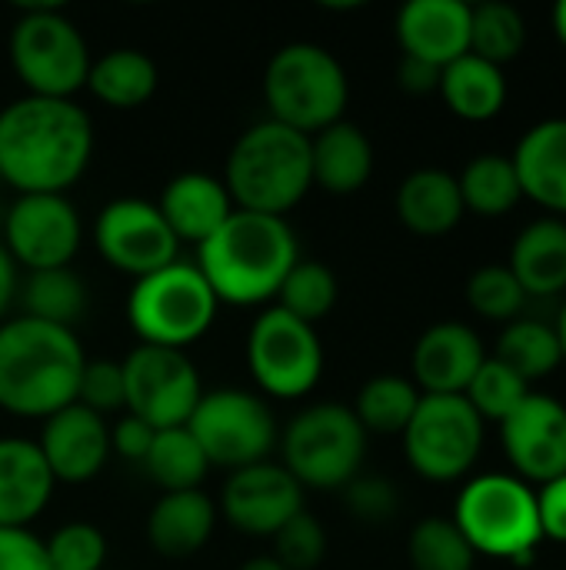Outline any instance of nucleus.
<instances>
[{"mask_svg": "<svg viewBox=\"0 0 566 570\" xmlns=\"http://www.w3.org/2000/svg\"><path fill=\"white\" fill-rule=\"evenodd\" d=\"M93 124L77 100L17 97L0 110V184L20 194H67L90 167Z\"/></svg>", "mask_w": 566, "mask_h": 570, "instance_id": "nucleus-1", "label": "nucleus"}, {"mask_svg": "<svg viewBox=\"0 0 566 570\" xmlns=\"http://www.w3.org/2000/svg\"><path fill=\"white\" fill-rule=\"evenodd\" d=\"M297 261L300 244L287 217L234 210L224 227L197 247L193 264L220 304L260 307L277 301Z\"/></svg>", "mask_w": 566, "mask_h": 570, "instance_id": "nucleus-2", "label": "nucleus"}, {"mask_svg": "<svg viewBox=\"0 0 566 570\" xmlns=\"http://www.w3.org/2000/svg\"><path fill=\"white\" fill-rule=\"evenodd\" d=\"M87 354L77 331L27 314L0 324V411L13 417H53L77 404Z\"/></svg>", "mask_w": 566, "mask_h": 570, "instance_id": "nucleus-3", "label": "nucleus"}, {"mask_svg": "<svg viewBox=\"0 0 566 570\" xmlns=\"http://www.w3.org/2000/svg\"><path fill=\"white\" fill-rule=\"evenodd\" d=\"M220 180L237 210L287 217L314 187L310 137L270 117L257 120L234 140Z\"/></svg>", "mask_w": 566, "mask_h": 570, "instance_id": "nucleus-4", "label": "nucleus"}, {"mask_svg": "<svg viewBox=\"0 0 566 570\" xmlns=\"http://www.w3.org/2000/svg\"><path fill=\"white\" fill-rule=\"evenodd\" d=\"M264 100L270 120L314 137L324 127L344 120L350 100V80L344 63L327 47L310 40H294L284 43L267 60Z\"/></svg>", "mask_w": 566, "mask_h": 570, "instance_id": "nucleus-5", "label": "nucleus"}, {"mask_svg": "<svg viewBox=\"0 0 566 570\" xmlns=\"http://www.w3.org/2000/svg\"><path fill=\"white\" fill-rule=\"evenodd\" d=\"M10 67L30 97L73 100L87 90L90 47L80 27L50 3L23 7L10 27Z\"/></svg>", "mask_w": 566, "mask_h": 570, "instance_id": "nucleus-6", "label": "nucleus"}, {"mask_svg": "<svg viewBox=\"0 0 566 570\" xmlns=\"http://www.w3.org/2000/svg\"><path fill=\"white\" fill-rule=\"evenodd\" d=\"M277 441L280 464L304 491H344L360 474L370 438L347 404L320 401L304 407Z\"/></svg>", "mask_w": 566, "mask_h": 570, "instance_id": "nucleus-7", "label": "nucleus"}, {"mask_svg": "<svg viewBox=\"0 0 566 570\" xmlns=\"http://www.w3.org/2000/svg\"><path fill=\"white\" fill-rule=\"evenodd\" d=\"M220 301L190 261H173L170 267L133 281L127 294V324L150 347L187 351L217 321Z\"/></svg>", "mask_w": 566, "mask_h": 570, "instance_id": "nucleus-8", "label": "nucleus"}, {"mask_svg": "<svg viewBox=\"0 0 566 570\" xmlns=\"http://www.w3.org/2000/svg\"><path fill=\"white\" fill-rule=\"evenodd\" d=\"M454 524L474 548V554L530 564L544 541L537 494L530 484L510 474H484L470 481L457 498Z\"/></svg>", "mask_w": 566, "mask_h": 570, "instance_id": "nucleus-9", "label": "nucleus"}, {"mask_svg": "<svg viewBox=\"0 0 566 570\" xmlns=\"http://www.w3.org/2000/svg\"><path fill=\"white\" fill-rule=\"evenodd\" d=\"M187 431L207 454L210 468L227 471L270 461V451L280 438L270 404L260 394L240 387L203 391L187 421Z\"/></svg>", "mask_w": 566, "mask_h": 570, "instance_id": "nucleus-10", "label": "nucleus"}, {"mask_svg": "<svg viewBox=\"0 0 566 570\" xmlns=\"http://www.w3.org/2000/svg\"><path fill=\"white\" fill-rule=\"evenodd\" d=\"M404 438L407 464L434 484L460 481L480 458L484 421L464 394H424Z\"/></svg>", "mask_w": 566, "mask_h": 570, "instance_id": "nucleus-11", "label": "nucleus"}, {"mask_svg": "<svg viewBox=\"0 0 566 570\" xmlns=\"http://www.w3.org/2000/svg\"><path fill=\"white\" fill-rule=\"evenodd\" d=\"M247 367L260 387V397H277V401L307 397L324 374V344L317 327L270 304L250 324Z\"/></svg>", "mask_w": 566, "mask_h": 570, "instance_id": "nucleus-12", "label": "nucleus"}, {"mask_svg": "<svg viewBox=\"0 0 566 570\" xmlns=\"http://www.w3.org/2000/svg\"><path fill=\"white\" fill-rule=\"evenodd\" d=\"M120 367L127 387L123 411L140 417L153 431L183 428L203 397L197 364L190 361L187 351L140 344L120 361Z\"/></svg>", "mask_w": 566, "mask_h": 570, "instance_id": "nucleus-13", "label": "nucleus"}, {"mask_svg": "<svg viewBox=\"0 0 566 570\" xmlns=\"http://www.w3.org/2000/svg\"><path fill=\"white\" fill-rule=\"evenodd\" d=\"M93 247L110 267L133 281L180 261V240L167 227L163 214L157 204L140 197H117L100 207L93 220Z\"/></svg>", "mask_w": 566, "mask_h": 570, "instance_id": "nucleus-14", "label": "nucleus"}, {"mask_svg": "<svg viewBox=\"0 0 566 570\" xmlns=\"http://www.w3.org/2000/svg\"><path fill=\"white\" fill-rule=\"evenodd\" d=\"M83 240V224L67 194H20L3 217V250L17 267H70Z\"/></svg>", "mask_w": 566, "mask_h": 570, "instance_id": "nucleus-15", "label": "nucleus"}, {"mask_svg": "<svg viewBox=\"0 0 566 570\" xmlns=\"http://www.w3.org/2000/svg\"><path fill=\"white\" fill-rule=\"evenodd\" d=\"M304 511V488L277 461H260L230 471L220 491V514L247 538H274L294 514Z\"/></svg>", "mask_w": 566, "mask_h": 570, "instance_id": "nucleus-16", "label": "nucleus"}, {"mask_svg": "<svg viewBox=\"0 0 566 570\" xmlns=\"http://www.w3.org/2000/svg\"><path fill=\"white\" fill-rule=\"evenodd\" d=\"M504 451L520 481L550 484L566 474V407L550 394H527L500 424Z\"/></svg>", "mask_w": 566, "mask_h": 570, "instance_id": "nucleus-17", "label": "nucleus"}, {"mask_svg": "<svg viewBox=\"0 0 566 570\" xmlns=\"http://www.w3.org/2000/svg\"><path fill=\"white\" fill-rule=\"evenodd\" d=\"M37 448L57 484H87L110 461V428L100 414L70 404L43 421Z\"/></svg>", "mask_w": 566, "mask_h": 570, "instance_id": "nucleus-18", "label": "nucleus"}, {"mask_svg": "<svg viewBox=\"0 0 566 570\" xmlns=\"http://www.w3.org/2000/svg\"><path fill=\"white\" fill-rule=\"evenodd\" d=\"M487 361L477 331L460 321H440L427 327L414 347L410 367L420 394H464Z\"/></svg>", "mask_w": 566, "mask_h": 570, "instance_id": "nucleus-19", "label": "nucleus"}, {"mask_svg": "<svg viewBox=\"0 0 566 570\" xmlns=\"http://www.w3.org/2000/svg\"><path fill=\"white\" fill-rule=\"evenodd\" d=\"M404 57L447 67L470 53V7L464 0H410L397 13Z\"/></svg>", "mask_w": 566, "mask_h": 570, "instance_id": "nucleus-20", "label": "nucleus"}, {"mask_svg": "<svg viewBox=\"0 0 566 570\" xmlns=\"http://www.w3.org/2000/svg\"><path fill=\"white\" fill-rule=\"evenodd\" d=\"M53 474L27 438H0V528L30 531L53 498Z\"/></svg>", "mask_w": 566, "mask_h": 570, "instance_id": "nucleus-21", "label": "nucleus"}, {"mask_svg": "<svg viewBox=\"0 0 566 570\" xmlns=\"http://www.w3.org/2000/svg\"><path fill=\"white\" fill-rule=\"evenodd\" d=\"M157 210L180 244L200 247L210 234L224 227V220L237 210L224 180L203 170H183L167 180Z\"/></svg>", "mask_w": 566, "mask_h": 570, "instance_id": "nucleus-22", "label": "nucleus"}, {"mask_svg": "<svg viewBox=\"0 0 566 570\" xmlns=\"http://www.w3.org/2000/svg\"><path fill=\"white\" fill-rule=\"evenodd\" d=\"M510 160L517 167L524 197L554 214H566V117L534 124L520 137Z\"/></svg>", "mask_w": 566, "mask_h": 570, "instance_id": "nucleus-23", "label": "nucleus"}, {"mask_svg": "<svg viewBox=\"0 0 566 570\" xmlns=\"http://www.w3.org/2000/svg\"><path fill=\"white\" fill-rule=\"evenodd\" d=\"M310 170L314 187L334 197H350L364 190L374 174V144L357 124L337 120L310 137Z\"/></svg>", "mask_w": 566, "mask_h": 570, "instance_id": "nucleus-24", "label": "nucleus"}, {"mask_svg": "<svg viewBox=\"0 0 566 570\" xmlns=\"http://www.w3.org/2000/svg\"><path fill=\"white\" fill-rule=\"evenodd\" d=\"M217 528V504L203 491L160 494L147 518V541L163 558L197 554Z\"/></svg>", "mask_w": 566, "mask_h": 570, "instance_id": "nucleus-25", "label": "nucleus"}, {"mask_svg": "<svg viewBox=\"0 0 566 570\" xmlns=\"http://www.w3.org/2000/svg\"><path fill=\"white\" fill-rule=\"evenodd\" d=\"M464 214L467 210H464L460 184L447 170L424 167L407 174L397 187V217L407 230L420 237L450 234Z\"/></svg>", "mask_w": 566, "mask_h": 570, "instance_id": "nucleus-26", "label": "nucleus"}, {"mask_svg": "<svg viewBox=\"0 0 566 570\" xmlns=\"http://www.w3.org/2000/svg\"><path fill=\"white\" fill-rule=\"evenodd\" d=\"M510 274L527 297H554L566 291V224L557 217L534 220L510 247Z\"/></svg>", "mask_w": 566, "mask_h": 570, "instance_id": "nucleus-27", "label": "nucleus"}, {"mask_svg": "<svg viewBox=\"0 0 566 570\" xmlns=\"http://www.w3.org/2000/svg\"><path fill=\"white\" fill-rule=\"evenodd\" d=\"M160 87V70L150 53L137 47H113L90 60L87 90L113 107V110H137L143 107Z\"/></svg>", "mask_w": 566, "mask_h": 570, "instance_id": "nucleus-28", "label": "nucleus"}, {"mask_svg": "<svg viewBox=\"0 0 566 570\" xmlns=\"http://www.w3.org/2000/svg\"><path fill=\"white\" fill-rule=\"evenodd\" d=\"M440 94L457 117L490 120L507 104V77H504V67L487 63L474 53H464L460 60L444 67Z\"/></svg>", "mask_w": 566, "mask_h": 570, "instance_id": "nucleus-29", "label": "nucleus"}, {"mask_svg": "<svg viewBox=\"0 0 566 570\" xmlns=\"http://www.w3.org/2000/svg\"><path fill=\"white\" fill-rule=\"evenodd\" d=\"M143 471L160 488V494L203 491V478L210 474V461L183 424V428L157 431V438L143 458Z\"/></svg>", "mask_w": 566, "mask_h": 570, "instance_id": "nucleus-30", "label": "nucleus"}, {"mask_svg": "<svg viewBox=\"0 0 566 570\" xmlns=\"http://www.w3.org/2000/svg\"><path fill=\"white\" fill-rule=\"evenodd\" d=\"M17 294L23 301L27 317L43 321V324L73 331V324L87 314V284L70 267L33 271L27 274Z\"/></svg>", "mask_w": 566, "mask_h": 570, "instance_id": "nucleus-31", "label": "nucleus"}, {"mask_svg": "<svg viewBox=\"0 0 566 570\" xmlns=\"http://www.w3.org/2000/svg\"><path fill=\"white\" fill-rule=\"evenodd\" d=\"M457 184H460L464 210H474L477 217H504L524 197L517 167L504 154H480V157H474L464 167V174L457 177Z\"/></svg>", "mask_w": 566, "mask_h": 570, "instance_id": "nucleus-32", "label": "nucleus"}, {"mask_svg": "<svg viewBox=\"0 0 566 570\" xmlns=\"http://www.w3.org/2000/svg\"><path fill=\"white\" fill-rule=\"evenodd\" d=\"M420 391L414 381L407 377H397V374H377L370 377L357 401H354V414L360 421V428L370 434H380V438H394V434H404L417 404H420Z\"/></svg>", "mask_w": 566, "mask_h": 570, "instance_id": "nucleus-33", "label": "nucleus"}, {"mask_svg": "<svg viewBox=\"0 0 566 570\" xmlns=\"http://www.w3.org/2000/svg\"><path fill=\"white\" fill-rule=\"evenodd\" d=\"M497 361L507 364L517 377H524L527 384L530 381H540L547 377L550 371L560 367L564 361V351H560V341H557V331L544 321H510L497 341Z\"/></svg>", "mask_w": 566, "mask_h": 570, "instance_id": "nucleus-34", "label": "nucleus"}, {"mask_svg": "<svg viewBox=\"0 0 566 570\" xmlns=\"http://www.w3.org/2000/svg\"><path fill=\"white\" fill-rule=\"evenodd\" d=\"M527 43V20L514 3L490 0L470 7V53L487 63H510Z\"/></svg>", "mask_w": 566, "mask_h": 570, "instance_id": "nucleus-35", "label": "nucleus"}, {"mask_svg": "<svg viewBox=\"0 0 566 570\" xmlns=\"http://www.w3.org/2000/svg\"><path fill=\"white\" fill-rule=\"evenodd\" d=\"M337 294H340V284H337V277H334V271L327 264L297 261L290 267V274L284 277L274 307H280V311L294 314L297 321L317 327V321H324L334 311Z\"/></svg>", "mask_w": 566, "mask_h": 570, "instance_id": "nucleus-36", "label": "nucleus"}, {"mask_svg": "<svg viewBox=\"0 0 566 570\" xmlns=\"http://www.w3.org/2000/svg\"><path fill=\"white\" fill-rule=\"evenodd\" d=\"M407 558L414 570H474L477 554L447 518H427L410 531Z\"/></svg>", "mask_w": 566, "mask_h": 570, "instance_id": "nucleus-37", "label": "nucleus"}, {"mask_svg": "<svg viewBox=\"0 0 566 570\" xmlns=\"http://www.w3.org/2000/svg\"><path fill=\"white\" fill-rule=\"evenodd\" d=\"M527 394H530V384L524 377H517L497 357H487L480 364V371L474 374L470 387L464 391V397L480 414V421H500V424L520 407V401Z\"/></svg>", "mask_w": 566, "mask_h": 570, "instance_id": "nucleus-38", "label": "nucleus"}, {"mask_svg": "<svg viewBox=\"0 0 566 570\" xmlns=\"http://www.w3.org/2000/svg\"><path fill=\"white\" fill-rule=\"evenodd\" d=\"M467 304L487 321H517L527 294L507 264H487L467 281Z\"/></svg>", "mask_w": 566, "mask_h": 570, "instance_id": "nucleus-39", "label": "nucleus"}, {"mask_svg": "<svg viewBox=\"0 0 566 570\" xmlns=\"http://www.w3.org/2000/svg\"><path fill=\"white\" fill-rule=\"evenodd\" d=\"M47 561L53 570H103L107 538L97 524L70 521L43 541Z\"/></svg>", "mask_w": 566, "mask_h": 570, "instance_id": "nucleus-40", "label": "nucleus"}, {"mask_svg": "<svg viewBox=\"0 0 566 570\" xmlns=\"http://www.w3.org/2000/svg\"><path fill=\"white\" fill-rule=\"evenodd\" d=\"M270 541L274 558L287 570H317L327 558V531L307 508L294 514Z\"/></svg>", "mask_w": 566, "mask_h": 570, "instance_id": "nucleus-41", "label": "nucleus"}, {"mask_svg": "<svg viewBox=\"0 0 566 570\" xmlns=\"http://www.w3.org/2000/svg\"><path fill=\"white\" fill-rule=\"evenodd\" d=\"M77 404L107 417L127 407V387H123V367L120 361H90L83 364Z\"/></svg>", "mask_w": 566, "mask_h": 570, "instance_id": "nucleus-42", "label": "nucleus"}, {"mask_svg": "<svg viewBox=\"0 0 566 570\" xmlns=\"http://www.w3.org/2000/svg\"><path fill=\"white\" fill-rule=\"evenodd\" d=\"M344 501H347V511L357 521H364V524H384L400 508L397 488L387 478H380V474H357L344 488Z\"/></svg>", "mask_w": 566, "mask_h": 570, "instance_id": "nucleus-43", "label": "nucleus"}, {"mask_svg": "<svg viewBox=\"0 0 566 570\" xmlns=\"http://www.w3.org/2000/svg\"><path fill=\"white\" fill-rule=\"evenodd\" d=\"M0 570H53L47 561L43 541L30 531L0 528Z\"/></svg>", "mask_w": 566, "mask_h": 570, "instance_id": "nucleus-44", "label": "nucleus"}, {"mask_svg": "<svg viewBox=\"0 0 566 570\" xmlns=\"http://www.w3.org/2000/svg\"><path fill=\"white\" fill-rule=\"evenodd\" d=\"M157 431L150 424H143L140 417L133 414H123L113 428H110V451L123 461H133V464H143L150 444H153Z\"/></svg>", "mask_w": 566, "mask_h": 570, "instance_id": "nucleus-45", "label": "nucleus"}, {"mask_svg": "<svg viewBox=\"0 0 566 570\" xmlns=\"http://www.w3.org/2000/svg\"><path fill=\"white\" fill-rule=\"evenodd\" d=\"M537 514L544 538L566 544V474L544 484V491L537 494Z\"/></svg>", "mask_w": 566, "mask_h": 570, "instance_id": "nucleus-46", "label": "nucleus"}, {"mask_svg": "<svg viewBox=\"0 0 566 570\" xmlns=\"http://www.w3.org/2000/svg\"><path fill=\"white\" fill-rule=\"evenodd\" d=\"M440 67L427 63V60H417V57H404L400 67H397V80L404 90L410 94H430V90H440Z\"/></svg>", "mask_w": 566, "mask_h": 570, "instance_id": "nucleus-47", "label": "nucleus"}, {"mask_svg": "<svg viewBox=\"0 0 566 570\" xmlns=\"http://www.w3.org/2000/svg\"><path fill=\"white\" fill-rule=\"evenodd\" d=\"M17 291H20L17 264L10 261V254L0 244V324H3V314L10 311V304L17 301Z\"/></svg>", "mask_w": 566, "mask_h": 570, "instance_id": "nucleus-48", "label": "nucleus"}, {"mask_svg": "<svg viewBox=\"0 0 566 570\" xmlns=\"http://www.w3.org/2000/svg\"><path fill=\"white\" fill-rule=\"evenodd\" d=\"M240 570H287L274 554H260V558H250Z\"/></svg>", "mask_w": 566, "mask_h": 570, "instance_id": "nucleus-49", "label": "nucleus"}, {"mask_svg": "<svg viewBox=\"0 0 566 570\" xmlns=\"http://www.w3.org/2000/svg\"><path fill=\"white\" fill-rule=\"evenodd\" d=\"M554 27H557V37L564 40L566 47V0L564 3H557V10H554Z\"/></svg>", "mask_w": 566, "mask_h": 570, "instance_id": "nucleus-50", "label": "nucleus"}, {"mask_svg": "<svg viewBox=\"0 0 566 570\" xmlns=\"http://www.w3.org/2000/svg\"><path fill=\"white\" fill-rule=\"evenodd\" d=\"M554 331H557V341H560V351H564L566 361V304L564 311H560V317H557V324H554Z\"/></svg>", "mask_w": 566, "mask_h": 570, "instance_id": "nucleus-51", "label": "nucleus"}]
</instances>
